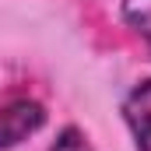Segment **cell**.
Instances as JSON below:
<instances>
[{
	"label": "cell",
	"mask_w": 151,
	"mask_h": 151,
	"mask_svg": "<svg viewBox=\"0 0 151 151\" xmlns=\"http://www.w3.org/2000/svg\"><path fill=\"white\" fill-rule=\"evenodd\" d=\"M46 123V109L35 99H11L7 106H0V151L18 148L21 141H28L32 134L42 130Z\"/></svg>",
	"instance_id": "6da1fadb"
},
{
	"label": "cell",
	"mask_w": 151,
	"mask_h": 151,
	"mask_svg": "<svg viewBox=\"0 0 151 151\" xmlns=\"http://www.w3.org/2000/svg\"><path fill=\"white\" fill-rule=\"evenodd\" d=\"M123 119L134 134L137 151H151V77L134 84L123 99Z\"/></svg>",
	"instance_id": "7a4b0ae2"
},
{
	"label": "cell",
	"mask_w": 151,
	"mask_h": 151,
	"mask_svg": "<svg viewBox=\"0 0 151 151\" xmlns=\"http://www.w3.org/2000/svg\"><path fill=\"white\" fill-rule=\"evenodd\" d=\"M123 21L137 32V39L151 53V0H123Z\"/></svg>",
	"instance_id": "3957f363"
},
{
	"label": "cell",
	"mask_w": 151,
	"mask_h": 151,
	"mask_svg": "<svg viewBox=\"0 0 151 151\" xmlns=\"http://www.w3.org/2000/svg\"><path fill=\"white\" fill-rule=\"evenodd\" d=\"M49 151H95V148L88 144V137H84L77 127H63L60 137L53 141V148H49Z\"/></svg>",
	"instance_id": "277c9868"
}]
</instances>
